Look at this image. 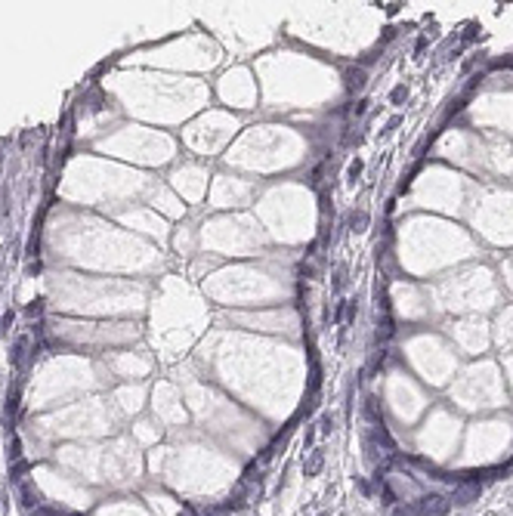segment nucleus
<instances>
[{
  "label": "nucleus",
  "mask_w": 513,
  "mask_h": 516,
  "mask_svg": "<svg viewBox=\"0 0 513 516\" xmlns=\"http://www.w3.org/2000/svg\"><path fill=\"white\" fill-rule=\"evenodd\" d=\"M19 498H22V507H25V510H37L40 507V495H37L34 482H19Z\"/></svg>",
  "instance_id": "nucleus-1"
},
{
  "label": "nucleus",
  "mask_w": 513,
  "mask_h": 516,
  "mask_svg": "<svg viewBox=\"0 0 513 516\" xmlns=\"http://www.w3.org/2000/svg\"><path fill=\"white\" fill-rule=\"evenodd\" d=\"M28 347H31V337L28 334H22V337H16V343H13V353H10V362L19 368L22 362H25V353H28Z\"/></svg>",
  "instance_id": "nucleus-2"
},
{
  "label": "nucleus",
  "mask_w": 513,
  "mask_h": 516,
  "mask_svg": "<svg viewBox=\"0 0 513 516\" xmlns=\"http://www.w3.org/2000/svg\"><path fill=\"white\" fill-rule=\"evenodd\" d=\"M319 467H322V451H312V457L303 464V470H306V476H315L319 473Z\"/></svg>",
  "instance_id": "nucleus-3"
},
{
  "label": "nucleus",
  "mask_w": 513,
  "mask_h": 516,
  "mask_svg": "<svg viewBox=\"0 0 513 516\" xmlns=\"http://www.w3.org/2000/svg\"><path fill=\"white\" fill-rule=\"evenodd\" d=\"M347 87L350 90H362L365 87V71H347Z\"/></svg>",
  "instance_id": "nucleus-4"
},
{
  "label": "nucleus",
  "mask_w": 513,
  "mask_h": 516,
  "mask_svg": "<svg viewBox=\"0 0 513 516\" xmlns=\"http://www.w3.org/2000/svg\"><path fill=\"white\" fill-rule=\"evenodd\" d=\"M13 318H16V315H13V312H7V315H4V318H0V331H4V334H7V331H10V328H13Z\"/></svg>",
  "instance_id": "nucleus-5"
},
{
  "label": "nucleus",
  "mask_w": 513,
  "mask_h": 516,
  "mask_svg": "<svg viewBox=\"0 0 513 516\" xmlns=\"http://www.w3.org/2000/svg\"><path fill=\"white\" fill-rule=\"evenodd\" d=\"M40 312H43V303H40V300H37V303H31V306L25 309V315H28V318H34V315H40Z\"/></svg>",
  "instance_id": "nucleus-6"
},
{
  "label": "nucleus",
  "mask_w": 513,
  "mask_h": 516,
  "mask_svg": "<svg viewBox=\"0 0 513 516\" xmlns=\"http://www.w3.org/2000/svg\"><path fill=\"white\" fill-rule=\"evenodd\" d=\"M331 427H334V421H331V417H328V414H325V417H322V433H328V430H331Z\"/></svg>",
  "instance_id": "nucleus-7"
}]
</instances>
